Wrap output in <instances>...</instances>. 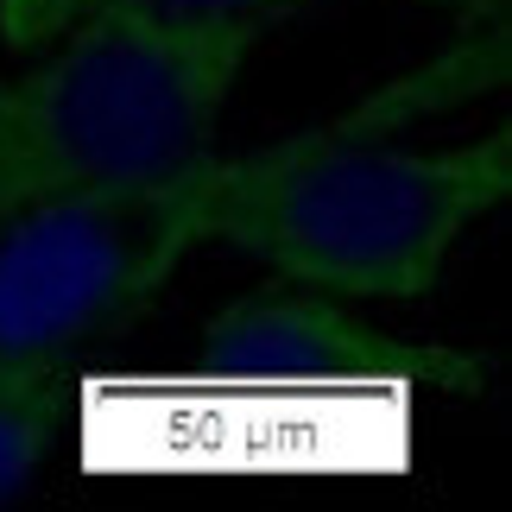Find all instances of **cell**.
<instances>
[{"instance_id":"obj_4","label":"cell","mask_w":512,"mask_h":512,"mask_svg":"<svg viewBox=\"0 0 512 512\" xmlns=\"http://www.w3.org/2000/svg\"><path fill=\"white\" fill-rule=\"evenodd\" d=\"M323 0H0V45L7 51H38L64 32L83 26H159V32H184V26H241V32H266L272 19H291Z\"/></svg>"},{"instance_id":"obj_3","label":"cell","mask_w":512,"mask_h":512,"mask_svg":"<svg viewBox=\"0 0 512 512\" xmlns=\"http://www.w3.org/2000/svg\"><path fill=\"white\" fill-rule=\"evenodd\" d=\"M209 165L165 184L32 203L0 222V386L76 380V367L177 279L203 247Z\"/></svg>"},{"instance_id":"obj_5","label":"cell","mask_w":512,"mask_h":512,"mask_svg":"<svg viewBox=\"0 0 512 512\" xmlns=\"http://www.w3.org/2000/svg\"><path fill=\"white\" fill-rule=\"evenodd\" d=\"M70 380H32V386H0V506L19 500L51 462L57 437L70 424Z\"/></svg>"},{"instance_id":"obj_1","label":"cell","mask_w":512,"mask_h":512,"mask_svg":"<svg viewBox=\"0 0 512 512\" xmlns=\"http://www.w3.org/2000/svg\"><path fill=\"white\" fill-rule=\"evenodd\" d=\"M512 190V133L462 146H373L361 121L215 152L203 247H228L329 304H418L456 241Z\"/></svg>"},{"instance_id":"obj_2","label":"cell","mask_w":512,"mask_h":512,"mask_svg":"<svg viewBox=\"0 0 512 512\" xmlns=\"http://www.w3.org/2000/svg\"><path fill=\"white\" fill-rule=\"evenodd\" d=\"M260 32L83 26L0 76V222L32 203L140 190L203 165Z\"/></svg>"}]
</instances>
